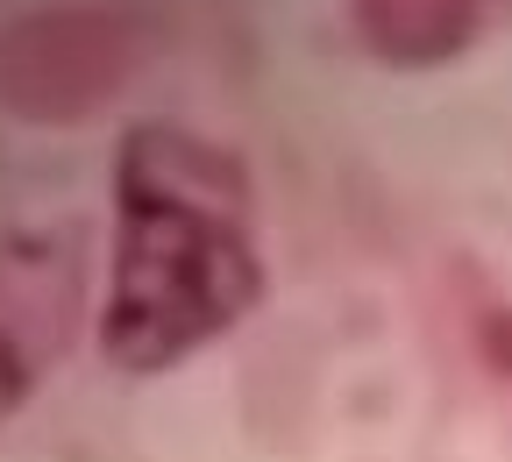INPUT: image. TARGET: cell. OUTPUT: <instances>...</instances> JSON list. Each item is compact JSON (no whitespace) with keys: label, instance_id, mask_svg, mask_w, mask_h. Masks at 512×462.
<instances>
[{"label":"cell","instance_id":"cell-4","mask_svg":"<svg viewBox=\"0 0 512 462\" xmlns=\"http://www.w3.org/2000/svg\"><path fill=\"white\" fill-rule=\"evenodd\" d=\"M356 36L384 64H441L477 29V0H349Z\"/></svg>","mask_w":512,"mask_h":462},{"label":"cell","instance_id":"cell-3","mask_svg":"<svg viewBox=\"0 0 512 462\" xmlns=\"http://www.w3.org/2000/svg\"><path fill=\"white\" fill-rule=\"evenodd\" d=\"M86 313L79 228H0V420L64 363Z\"/></svg>","mask_w":512,"mask_h":462},{"label":"cell","instance_id":"cell-1","mask_svg":"<svg viewBox=\"0 0 512 462\" xmlns=\"http://www.w3.org/2000/svg\"><path fill=\"white\" fill-rule=\"evenodd\" d=\"M256 185L235 150L185 121H136L114 150V249L100 349L121 370H164L256 306Z\"/></svg>","mask_w":512,"mask_h":462},{"label":"cell","instance_id":"cell-2","mask_svg":"<svg viewBox=\"0 0 512 462\" xmlns=\"http://www.w3.org/2000/svg\"><path fill=\"white\" fill-rule=\"evenodd\" d=\"M157 22L136 0H50L0 29V107L22 121H86L143 72Z\"/></svg>","mask_w":512,"mask_h":462}]
</instances>
